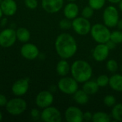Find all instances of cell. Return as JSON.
<instances>
[{"instance_id": "cell-3", "label": "cell", "mask_w": 122, "mask_h": 122, "mask_svg": "<svg viewBox=\"0 0 122 122\" xmlns=\"http://www.w3.org/2000/svg\"><path fill=\"white\" fill-rule=\"evenodd\" d=\"M91 35L98 44H106L109 39L111 31L108 26L102 24H95L91 28Z\"/></svg>"}, {"instance_id": "cell-20", "label": "cell", "mask_w": 122, "mask_h": 122, "mask_svg": "<svg viewBox=\"0 0 122 122\" xmlns=\"http://www.w3.org/2000/svg\"><path fill=\"white\" fill-rule=\"evenodd\" d=\"M99 85L97 84L96 81H91L88 80L84 83L83 85V90L88 94V95H93L95 94L99 90Z\"/></svg>"}, {"instance_id": "cell-35", "label": "cell", "mask_w": 122, "mask_h": 122, "mask_svg": "<svg viewBox=\"0 0 122 122\" xmlns=\"http://www.w3.org/2000/svg\"><path fill=\"white\" fill-rule=\"evenodd\" d=\"M92 117H93V114L90 112H86L83 114V119L85 121L92 120Z\"/></svg>"}, {"instance_id": "cell-17", "label": "cell", "mask_w": 122, "mask_h": 122, "mask_svg": "<svg viewBox=\"0 0 122 122\" xmlns=\"http://www.w3.org/2000/svg\"><path fill=\"white\" fill-rule=\"evenodd\" d=\"M64 14L69 19H74L79 14V6L76 4L71 2L67 4L64 9Z\"/></svg>"}, {"instance_id": "cell-9", "label": "cell", "mask_w": 122, "mask_h": 122, "mask_svg": "<svg viewBox=\"0 0 122 122\" xmlns=\"http://www.w3.org/2000/svg\"><path fill=\"white\" fill-rule=\"evenodd\" d=\"M40 118L44 122H60L62 119L59 110L51 106L44 109Z\"/></svg>"}, {"instance_id": "cell-7", "label": "cell", "mask_w": 122, "mask_h": 122, "mask_svg": "<svg viewBox=\"0 0 122 122\" xmlns=\"http://www.w3.org/2000/svg\"><path fill=\"white\" fill-rule=\"evenodd\" d=\"M71 24L74 31L79 35H86L91 31L92 25L90 21L83 16L76 17L73 19Z\"/></svg>"}, {"instance_id": "cell-29", "label": "cell", "mask_w": 122, "mask_h": 122, "mask_svg": "<svg viewBox=\"0 0 122 122\" xmlns=\"http://www.w3.org/2000/svg\"><path fill=\"white\" fill-rule=\"evenodd\" d=\"M116 98L112 95H107L104 98V104L108 107H113L116 104Z\"/></svg>"}, {"instance_id": "cell-40", "label": "cell", "mask_w": 122, "mask_h": 122, "mask_svg": "<svg viewBox=\"0 0 122 122\" xmlns=\"http://www.w3.org/2000/svg\"><path fill=\"white\" fill-rule=\"evenodd\" d=\"M119 9H120V10L122 11V0L119 3Z\"/></svg>"}, {"instance_id": "cell-39", "label": "cell", "mask_w": 122, "mask_h": 122, "mask_svg": "<svg viewBox=\"0 0 122 122\" xmlns=\"http://www.w3.org/2000/svg\"><path fill=\"white\" fill-rule=\"evenodd\" d=\"M107 1H109V2L112 4H117V3H119L122 0H107Z\"/></svg>"}, {"instance_id": "cell-4", "label": "cell", "mask_w": 122, "mask_h": 122, "mask_svg": "<svg viewBox=\"0 0 122 122\" xmlns=\"http://www.w3.org/2000/svg\"><path fill=\"white\" fill-rule=\"evenodd\" d=\"M5 107L9 114L11 115L17 116L25 112L27 104L26 101L21 98H14L7 102Z\"/></svg>"}, {"instance_id": "cell-33", "label": "cell", "mask_w": 122, "mask_h": 122, "mask_svg": "<svg viewBox=\"0 0 122 122\" xmlns=\"http://www.w3.org/2000/svg\"><path fill=\"white\" fill-rule=\"evenodd\" d=\"M30 114H31V117H32V119H38L39 117H41V114L37 109H31Z\"/></svg>"}, {"instance_id": "cell-1", "label": "cell", "mask_w": 122, "mask_h": 122, "mask_svg": "<svg viewBox=\"0 0 122 122\" xmlns=\"http://www.w3.org/2000/svg\"><path fill=\"white\" fill-rule=\"evenodd\" d=\"M55 49L57 54L61 59L72 57L77 51V44L75 39L68 33L59 34L55 41Z\"/></svg>"}, {"instance_id": "cell-11", "label": "cell", "mask_w": 122, "mask_h": 122, "mask_svg": "<svg viewBox=\"0 0 122 122\" xmlns=\"http://www.w3.org/2000/svg\"><path fill=\"white\" fill-rule=\"evenodd\" d=\"M29 87V79L23 78L16 81L11 87L13 94L16 97H21L26 94Z\"/></svg>"}, {"instance_id": "cell-23", "label": "cell", "mask_w": 122, "mask_h": 122, "mask_svg": "<svg viewBox=\"0 0 122 122\" xmlns=\"http://www.w3.org/2000/svg\"><path fill=\"white\" fill-rule=\"evenodd\" d=\"M92 121L94 122H109L111 121V117L105 112H98L93 114Z\"/></svg>"}, {"instance_id": "cell-5", "label": "cell", "mask_w": 122, "mask_h": 122, "mask_svg": "<svg viewBox=\"0 0 122 122\" xmlns=\"http://www.w3.org/2000/svg\"><path fill=\"white\" fill-rule=\"evenodd\" d=\"M57 86L61 92L69 95L74 94L78 90V82L73 77H62L58 81Z\"/></svg>"}, {"instance_id": "cell-36", "label": "cell", "mask_w": 122, "mask_h": 122, "mask_svg": "<svg viewBox=\"0 0 122 122\" xmlns=\"http://www.w3.org/2000/svg\"><path fill=\"white\" fill-rule=\"evenodd\" d=\"M106 45H107V47L109 49V50L114 49L115 48V46H116V44H115L113 41H112V40H110V39L106 43Z\"/></svg>"}, {"instance_id": "cell-19", "label": "cell", "mask_w": 122, "mask_h": 122, "mask_svg": "<svg viewBox=\"0 0 122 122\" xmlns=\"http://www.w3.org/2000/svg\"><path fill=\"white\" fill-rule=\"evenodd\" d=\"M56 72L59 76H66L71 70V67L67 61L64 59L60 60L56 65Z\"/></svg>"}, {"instance_id": "cell-37", "label": "cell", "mask_w": 122, "mask_h": 122, "mask_svg": "<svg viewBox=\"0 0 122 122\" xmlns=\"http://www.w3.org/2000/svg\"><path fill=\"white\" fill-rule=\"evenodd\" d=\"M7 24V19L6 18H3L1 19V26H5Z\"/></svg>"}, {"instance_id": "cell-13", "label": "cell", "mask_w": 122, "mask_h": 122, "mask_svg": "<svg viewBox=\"0 0 122 122\" xmlns=\"http://www.w3.org/2000/svg\"><path fill=\"white\" fill-rule=\"evenodd\" d=\"M64 6V0H41L43 9L49 14L59 11Z\"/></svg>"}, {"instance_id": "cell-18", "label": "cell", "mask_w": 122, "mask_h": 122, "mask_svg": "<svg viewBox=\"0 0 122 122\" xmlns=\"http://www.w3.org/2000/svg\"><path fill=\"white\" fill-rule=\"evenodd\" d=\"M109 86L116 92H122V75L116 74L109 78Z\"/></svg>"}, {"instance_id": "cell-16", "label": "cell", "mask_w": 122, "mask_h": 122, "mask_svg": "<svg viewBox=\"0 0 122 122\" xmlns=\"http://www.w3.org/2000/svg\"><path fill=\"white\" fill-rule=\"evenodd\" d=\"M0 7L3 14L7 16L14 15L17 11V4L14 0H2Z\"/></svg>"}, {"instance_id": "cell-43", "label": "cell", "mask_w": 122, "mask_h": 122, "mask_svg": "<svg viewBox=\"0 0 122 122\" xmlns=\"http://www.w3.org/2000/svg\"><path fill=\"white\" fill-rule=\"evenodd\" d=\"M68 1H76V0H68Z\"/></svg>"}, {"instance_id": "cell-6", "label": "cell", "mask_w": 122, "mask_h": 122, "mask_svg": "<svg viewBox=\"0 0 122 122\" xmlns=\"http://www.w3.org/2000/svg\"><path fill=\"white\" fill-rule=\"evenodd\" d=\"M103 19L104 24L108 27L112 28L117 26L119 20V16L117 8L114 6H107L104 11Z\"/></svg>"}, {"instance_id": "cell-22", "label": "cell", "mask_w": 122, "mask_h": 122, "mask_svg": "<svg viewBox=\"0 0 122 122\" xmlns=\"http://www.w3.org/2000/svg\"><path fill=\"white\" fill-rule=\"evenodd\" d=\"M89 96L83 89L77 90L74 94V100L79 104H86L89 102Z\"/></svg>"}, {"instance_id": "cell-2", "label": "cell", "mask_w": 122, "mask_h": 122, "mask_svg": "<svg viewBox=\"0 0 122 122\" xmlns=\"http://www.w3.org/2000/svg\"><path fill=\"white\" fill-rule=\"evenodd\" d=\"M72 77L78 83H84L89 80L92 76V68L86 61L76 60L71 66Z\"/></svg>"}, {"instance_id": "cell-25", "label": "cell", "mask_w": 122, "mask_h": 122, "mask_svg": "<svg viewBox=\"0 0 122 122\" xmlns=\"http://www.w3.org/2000/svg\"><path fill=\"white\" fill-rule=\"evenodd\" d=\"M106 0H89V6L94 10H99L105 5Z\"/></svg>"}, {"instance_id": "cell-30", "label": "cell", "mask_w": 122, "mask_h": 122, "mask_svg": "<svg viewBox=\"0 0 122 122\" xmlns=\"http://www.w3.org/2000/svg\"><path fill=\"white\" fill-rule=\"evenodd\" d=\"M94 9L90 6H85L82 11H81V15L83 17L86 18V19H89L91 18L93 14H94Z\"/></svg>"}, {"instance_id": "cell-8", "label": "cell", "mask_w": 122, "mask_h": 122, "mask_svg": "<svg viewBox=\"0 0 122 122\" xmlns=\"http://www.w3.org/2000/svg\"><path fill=\"white\" fill-rule=\"evenodd\" d=\"M16 31L11 28L5 29L0 32V46L9 48L14 44L16 40Z\"/></svg>"}, {"instance_id": "cell-38", "label": "cell", "mask_w": 122, "mask_h": 122, "mask_svg": "<svg viewBox=\"0 0 122 122\" xmlns=\"http://www.w3.org/2000/svg\"><path fill=\"white\" fill-rule=\"evenodd\" d=\"M117 26H118V28H119L121 31H122V19L119 20L118 24H117Z\"/></svg>"}, {"instance_id": "cell-28", "label": "cell", "mask_w": 122, "mask_h": 122, "mask_svg": "<svg viewBox=\"0 0 122 122\" xmlns=\"http://www.w3.org/2000/svg\"><path fill=\"white\" fill-rule=\"evenodd\" d=\"M107 68L109 71L114 73L118 69V64L114 59H109L107 63Z\"/></svg>"}, {"instance_id": "cell-41", "label": "cell", "mask_w": 122, "mask_h": 122, "mask_svg": "<svg viewBox=\"0 0 122 122\" xmlns=\"http://www.w3.org/2000/svg\"><path fill=\"white\" fill-rule=\"evenodd\" d=\"M3 12H2V10H1V7H0V19H1V17H2V16H3Z\"/></svg>"}, {"instance_id": "cell-27", "label": "cell", "mask_w": 122, "mask_h": 122, "mask_svg": "<svg viewBox=\"0 0 122 122\" xmlns=\"http://www.w3.org/2000/svg\"><path fill=\"white\" fill-rule=\"evenodd\" d=\"M96 81H97V84L99 85V86L104 87V86H106L107 85L109 84V78L108 77V76H107L105 74H102V75H100L97 77Z\"/></svg>"}, {"instance_id": "cell-26", "label": "cell", "mask_w": 122, "mask_h": 122, "mask_svg": "<svg viewBox=\"0 0 122 122\" xmlns=\"http://www.w3.org/2000/svg\"><path fill=\"white\" fill-rule=\"evenodd\" d=\"M110 40L113 41L116 44H121L122 42V31H114L111 33Z\"/></svg>"}, {"instance_id": "cell-42", "label": "cell", "mask_w": 122, "mask_h": 122, "mask_svg": "<svg viewBox=\"0 0 122 122\" xmlns=\"http://www.w3.org/2000/svg\"><path fill=\"white\" fill-rule=\"evenodd\" d=\"M2 118H3V115H2V114H1V112H0V122L2 120Z\"/></svg>"}, {"instance_id": "cell-34", "label": "cell", "mask_w": 122, "mask_h": 122, "mask_svg": "<svg viewBox=\"0 0 122 122\" xmlns=\"http://www.w3.org/2000/svg\"><path fill=\"white\" fill-rule=\"evenodd\" d=\"M7 99L6 97L2 94H0V107H6V104H7Z\"/></svg>"}, {"instance_id": "cell-14", "label": "cell", "mask_w": 122, "mask_h": 122, "mask_svg": "<svg viewBox=\"0 0 122 122\" xmlns=\"http://www.w3.org/2000/svg\"><path fill=\"white\" fill-rule=\"evenodd\" d=\"M82 111L76 107H69L65 111V119L68 122H81L83 119Z\"/></svg>"}, {"instance_id": "cell-24", "label": "cell", "mask_w": 122, "mask_h": 122, "mask_svg": "<svg viewBox=\"0 0 122 122\" xmlns=\"http://www.w3.org/2000/svg\"><path fill=\"white\" fill-rule=\"evenodd\" d=\"M112 118L117 122L122 121V104H115L112 110Z\"/></svg>"}, {"instance_id": "cell-31", "label": "cell", "mask_w": 122, "mask_h": 122, "mask_svg": "<svg viewBox=\"0 0 122 122\" xmlns=\"http://www.w3.org/2000/svg\"><path fill=\"white\" fill-rule=\"evenodd\" d=\"M59 27L62 29H69L71 27H72V24H71L70 19H69L67 18L61 19L59 21Z\"/></svg>"}, {"instance_id": "cell-10", "label": "cell", "mask_w": 122, "mask_h": 122, "mask_svg": "<svg viewBox=\"0 0 122 122\" xmlns=\"http://www.w3.org/2000/svg\"><path fill=\"white\" fill-rule=\"evenodd\" d=\"M36 104L41 109H44L50 107L54 102V96L49 91L40 92L36 97Z\"/></svg>"}, {"instance_id": "cell-21", "label": "cell", "mask_w": 122, "mask_h": 122, "mask_svg": "<svg viewBox=\"0 0 122 122\" xmlns=\"http://www.w3.org/2000/svg\"><path fill=\"white\" fill-rule=\"evenodd\" d=\"M16 34L17 39L23 43L29 41L31 37V34L29 31L24 27H20L17 29L16 31Z\"/></svg>"}, {"instance_id": "cell-12", "label": "cell", "mask_w": 122, "mask_h": 122, "mask_svg": "<svg viewBox=\"0 0 122 122\" xmlns=\"http://www.w3.org/2000/svg\"><path fill=\"white\" fill-rule=\"evenodd\" d=\"M21 56L28 60H34L39 55V50L38 47L31 43L24 44L20 50Z\"/></svg>"}, {"instance_id": "cell-32", "label": "cell", "mask_w": 122, "mask_h": 122, "mask_svg": "<svg viewBox=\"0 0 122 122\" xmlns=\"http://www.w3.org/2000/svg\"><path fill=\"white\" fill-rule=\"evenodd\" d=\"M25 6L29 9H35L38 6L37 0H24Z\"/></svg>"}, {"instance_id": "cell-15", "label": "cell", "mask_w": 122, "mask_h": 122, "mask_svg": "<svg viewBox=\"0 0 122 122\" xmlns=\"http://www.w3.org/2000/svg\"><path fill=\"white\" fill-rule=\"evenodd\" d=\"M109 49L106 44H99L93 51V57L97 61H103L109 56Z\"/></svg>"}, {"instance_id": "cell-44", "label": "cell", "mask_w": 122, "mask_h": 122, "mask_svg": "<svg viewBox=\"0 0 122 122\" xmlns=\"http://www.w3.org/2000/svg\"><path fill=\"white\" fill-rule=\"evenodd\" d=\"M1 1H2V0H0V4L1 3Z\"/></svg>"}, {"instance_id": "cell-45", "label": "cell", "mask_w": 122, "mask_h": 122, "mask_svg": "<svg viewBox=\"0 0 122 122\" xmlns=\"http://www.w3.org/2000/svg\"></svg>"}]
</instances>
